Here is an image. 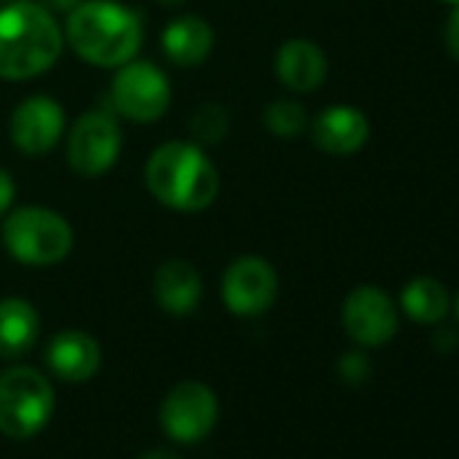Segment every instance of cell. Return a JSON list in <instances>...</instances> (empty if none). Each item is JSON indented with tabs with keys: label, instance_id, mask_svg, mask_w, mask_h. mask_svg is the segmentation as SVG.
Segmentation results:
<instances>
[{
	"label": "cell",
	"instance_id": "1",
	"mask_svg": "<svg viewBox=\"0 0 459 459\" xmlns=\"http://www.w3.org/2000/svg\"><path fill=\"white\" fill-rule=\"evenodd\" d=\"M65 30L36 0H12L0 9V79L28 82L47 74L63 55Z\"/></svg>",
	"mask_w": 459,
	"mask_h": 459
},
{
	"label": "cell",
	"instance_id": "2",
	"mask_svg": "<svg viewBox=\"0 0 459 459\" xmlns=\"http://www.w3.org/2000/svg\"><path fill=\"white\" fill-rule=\"evenodd\" d=\"M65 39L84 63L119 68L138 55L143 28L138 14L117 0H84L68 12Z\"/></svg>",
	"mask_w": 459,
	"mask_h": 459
},
{
	"label": "cell",
	"instance_id": "3",
	"mask_svg": "<svg viewBox=\"0 0 459 459\" xmlns=\"http://www.w3.org/2000/svg\"><path fill=\"white\" fill-rule=\"evenodd\" d=\"M143 178L157 203L184 213L208 208L219 195V170L189 141L160 143L146 160Z\"/></svg>",
	"mask_w": 459,
	"mask_h": 459
},
{
	"label": "cell",
	"instance_id": "4",
	"mask_svg": "<svg viewBox=\"0 0 459 459\" xmlns=\"http://www.w3.org/2000/svg\"><path fill=\"white\" fill-rule=\"evenodd\" d=\"M6 252L30 268H49L63 263L74 249V227L68 219L44 205H25L4 219Z\"/></svg>",
	"mask_w": 459,
	"mask_h": 459
},
{
	"label": "cell",
	"instance_id": "5",
	"mask_svg": "<svg viewBox=\"0 0 459 459\" xmlns=\"http://www.w3.org/2000/svg\"><path fill=\"white\" fill-rule=\"evenodd\" d=\"M55 411V389L36 368H12L0 376V432L9 437L39 435Z\"/></svg>",
	"mask_w": 459,
	"mask_h": 459
},
{
	"label": "cell",
	"instance_id": "6",
	"mask_svg": "<svg viewBox=\"0 0 459 459\" xmlns=\"http://www.w3.org/2000/svg\"><path fill=\"white\" fill-rule=\"evenodd\" d=\"M111 103L125 119L141 125L157 122L170 108V82L157 65L130 60L114 74Z\"/></svg>",
	"mask_w": 459,
	"mask_h": 459
},
{
	"label": "cell",
	"instance_id": "7",
	"mask_svg": "<svg viewBox=\"0 0 459 459\" xmlns=\"http://www.w3.org/2000/svg\"><path fill=\"white\" fill-rule=\"evenodd\" d=\"M119 152H122V130L111 114L87 111L74 122L65 143V157L74 173L84 178H98L117 165Z\"/></svg>",
	"mask_w": 459,
	"mask_h": 459
},
{
	"label": "cell",
	"instance_id": "8",
	"mask_svg": "<svg viewBox=\"0 0 459 459\" xmlns=\"http://www.w3.org/2000/svg\"><path fill=\"white\" fill-rule=\"evenodd\" d=\"M219 419V400L211 386L200 381L176 384L160 408L162 429L176 443H197L203 440Z\"/></svg>",
	"mask_w": 459,
	"mask_h": 459
},
{
	"label": "cell",
	"instance_id": "9",
	"mask_svg": "<svg viewBox=\"0 0 459 459\" xmlns=\"http://www.w3.org/2000/svg\"><path fill=\"white\" fill-rule=\"evenodd\" d=\"M221 298L236 316H260L279 298V273L265 257H238L224 271Z\"/></svg>",
	"mask_w": 459,
	"mask_h": 459
},
{
	"label": "cell",
	"instance_id": "10",
	"mask_svg": "<svg viewBox=\"0 0 459 459\" xmlns=\"http://www.w3.org/2000/svg\"><path fill=\"white\" fill-rule=\"evenodd\" d=\"M341 319H343V330L349 333V338L368 349L389 343L400 325L397 306L392 303V298L384 290L370 287V284L354 287L346 295Z\"/></svg>",
	"mask_w": 459,
	"mask_h": 459
},
{
	"label": "cell",
	"instance_id": "11",
	"mask_svg": "<svg viewBox=\"0 0 459 459\" xmlns=\"http://www.w3.org/2000/svg\"><path fill=\"white\" fill-rule=\"evenodd\" d=\"M65 133V111L55 98L33 95L25 98L9 119L12 143L28 157L49 154Z\"/></svg>",
	"mask_w": 459,
	"mask_h": 459
},
{
	"label": "cell",
	"instance_id": "12",
	"mask_svg": "<svg viewBox=\"0 0 459 459\" xmlns=\"http://www.w3.org/2000/svg\"><path fill=\"white\" fill-rule=\"evenodd\" d=\"M314 143L333 157H351L357 154L370 138V122L357 106H327L311 125Z\"/></svg>",
	"mask_w": 459,
	"mask_h": 459
},
{
	"label": "cell",
	"instance_id": "13",
	"mask_svg": "<svg viewBox=\"0 0 459 459\" xmlns=\"http://www.w3.org/2000/svg\"><path fill=\"white\" fill-rule=\"evenodd\" d=\"M47 362L52 373L63 381L82 384L90 381L103 362L100 343L82 330H63L47 346Z\"/></svg>",
	"mask_w": 459,
	"mask_h": 459
},
{
	"label": "cell",
	"instance_id": "14",
	"mask_svg": "<svg viewBox=\"0 0 459 459\" xmlns=\"http://www.w3.org/2000/svg\"><path fill=\"white\" fill-rule=\"evenodd\" d=\"M276 76L292 92H314L327 79V55L308 39H290L276 52Z\"/></svg>",
	"mask_w": 459,
	"mask_h": 459
},
{
	"label": "cell",
	"instance_id": "15",
	"mask_svg": "<svg viewBox=\"0 0 459 459\" xmlns=\"http://www.w3.org/2000/svg\"><path fill=\"white\" fill-rule=\"evenodd\" d=\"M203 279L186 260H165L154 271V300L170 316H186L197 308Z\"/></svg>",
	"mask_w": 459,
	"mask_h": 459
},
{
	"label": "cell",
	"instance_id": "16",
	"mask_svg": "<svg viewBox=\"0 0 459 459\" xmlns=\"http://www.w3.org/2000/svg\"><path fill=\"white\" fill-rule=\"evenodd\" d=\"M162 52L178 68L200 65L213 49V28L203 17H178L162 30Z\"/></svg>",
	"mask_w": 459,
	"mask_h": 459
},
{
	"label": "cell",
	"instance_id": "17",
	"mask_svg": "<svg viewBox=\"0 0 459 459\" xmlns=\"http://www.w3.org/2000/svg\"><path fill=\"white\" fill-rule=\"evenodd\" d=\"M41 335L39 311L22 298L0 300V357L17 359L28 354Z\"/></svg>",
	"mask_w": 459,
	"mask_h": 459
},
{
	"label": "cell",
	"instance_id": "18",
	"mask_svg": "<svg viewBox=\"0 0 459 459\" xmlns=\"http://www.w3.org/2000/svg\"><path fill=\"white\" fill-rule=\"evenodd\" d=\"M400 306L416 325H440L451 308L448 290L432 276H416L405 284Z\"/></svg>",
	"mask_w": 459,
	"mask_h": 459
},
{
	"label": "cell",
	"instance_id": "19",
	"mask_svg": "<svg viewBox=\"0 0 459 459\" xmlns=\"http://www.w3.org/2000/svg\"><path fill=\"white\" fill-rule=\"evenodd\" d=\"M263 122L276 138H298L308 127V114L298 100H273L263 114Z\"/></svg>",
	"mask_w": 459,
	"mask_h": 459
},
{
	"label": "cell",
	"instance_id": "20",
	"mask_svg": "<svg viewBox=\"0 0 459 459\" xmlns=\"http://www.w3.org/2000/svg\"><path fill=\"white\" fill-rule=\"evenodd\" d=\"M230 130V117L219 103L200 106L189 119V133L197 143H219Z\"/></svg>",
	"mask_w": 459,
	"mask_h": 459
},
{
	"label": "cell",
	"instance_id": "21",
	"mask_svg": "<svg viewBox=\"0 0 459 459\" xmlns=\"http://www.w3.org/2000/svg\"><path fill=\"white\" fill-rule=\"evenodd\" d=\"M370 359L362 354V351H349V354H343L341 357V362H338V376L346 381V384H351V386H359V384H365L368 378H370Z\"/></svg>",
	"mask_w": 459,
	"mask_h": 459
},
{
	"label": "cell",
	"instance_id": "22",
	"mask_svg": "<svg viewBox=\"0 0 459 459\" xmlns=\"http://www.w3.org/2000/svg\"><path fill=\"white\" fill-rule=\"evenodd\" d=\"M443 41H446V52L459 63V4L451 6V14L446 20V30H443Z\"/></svg>",
	"mask_w": 459,
	"mask_h": 459
},
{
	"label": "cell",
	"instance_id": "23",
	"mask_svg": "<svg viewBox=\"0 0 459 459\" xmlns=\"http://www.w3.org/2000/svg\"><path fill=\"white\" fill-rule=\"evenodd\" d=\"M14 197H17V184L6 168H0V216H6L12 211Z\"/></svg>",
	"mask_w": 459,
	"mask_h": 459
},
{
	"label": "cell",
	"instance_id": "24",
	"mask_svg": "<svg viewBox=\"0 0 459 459\" xmlns=\"http://www.w3.org/2000/svg\"><path fill=\"white\" fill-rule=\"evenodd\" d=\"M432 343H435L437 351H454V349L459 346V333L451 330V327H440V330L435 333Z\"/></svg>",
	"mask_w": 459,
	"mask_h": 459
},
{
	"label": "cell",
	"instance_id": "25",
	"mask_svg": "<svg viewBox=\"0 0 459 459\" xmlns=\"http://www.w3.org/2000/svg\"><path fill=\"white\" fill-rule=\"evenodd\" d=\"M47 4H49L55 12H65V14H68V12H74L79 4H84V0H47Z\"/></svg>",
	"mask_w": 459,
	"mask_h": 459
},
{
	"label": "cell",
	"instance_id": "26",
	"mask_svg": "<svg viewBox=\"0 0 459 459\" xmlns=\"http://www.w3.org/2000/svg\"><path fill=\"white\" fill-rule=\"evenodd\" d=\"M141 459H181V456L170 448H154V451H146Z\"/></svg>",
	"mask_w": 459,
	"mask_h": 459
},
{
	"label": "cell",
	"instance_id": "27",
	"mask_svg": "<svg viewBox=\"0 0 459 459\" xmlns=\"http://www.w3.org/2000/svg\"><path fill=\"white\" fill-rule=\"evenodd\" d=\"M160 4H162V6H184L186 0H160Z\"/></svg>",
	"mask_w": 459,
	"mask_h": 459
},
{
	"label": "cell",
	"instance_id": "28",
	"mask_svg": "<svg viewBox=\"0 0 459 459\" xmlns=\"http://www.w3.org/2000/svg\"><path fill=\"white\" fill-rule=\"evenodd\" d=\"M443 4H448V6H456V4H459V0H443Z\"/></svg>",
	"mask_w": 459,
	"mask_h": 459
},
{
	"label": "cell",
	"instance_id": "29",
	"mask_svg": "<svg viewBox=\"0 0 459 459\" xmlns=\"http://www.w3.org/2000/svg\"><path fill=\"white\" fill-rule=\"evenodd\" d=\"M6 4H12V0H0V9H4Z\"/></svg>",
	"mask_w": 459,
	"mask_h": 459
},
{
	"label": "cell",
	"instance_id": "30",
	"mask_svg": "<svg viewBox=\"0 0 459 459\" xmlns=\"http://www.w3.org/2000/svg\"><path fill=\"white\" fill-rule=\"evenodd\" d=\"M456 316H459V295H456Z\"/></svg>",
	"mask_w": 459,
	"mask_h": 459
}]
</instances>
